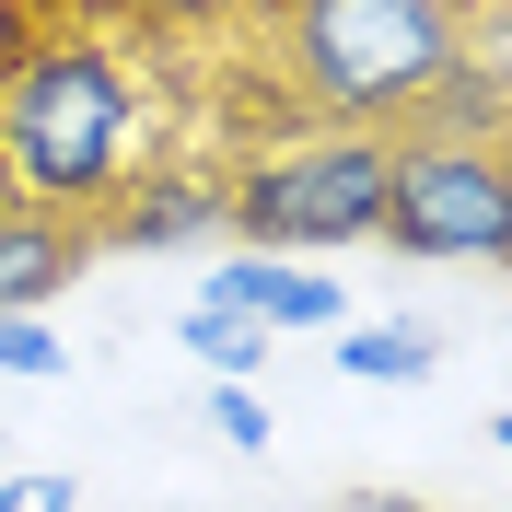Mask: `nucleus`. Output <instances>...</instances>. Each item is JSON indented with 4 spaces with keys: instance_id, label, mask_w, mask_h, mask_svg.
I'll return each mask as SVG.
<instances>
[{
    "instance_id": "1",
    "label": "nucleus",
    "mask_w": 512,
    "mask_h": 512,
    "mask_svg": "<svg viewBox=\"0 0 512 512\" xmlns=\"http://www.w3.org/2000/svg\"><path fill=\"white\" fill-rule=\"evenodd\" d=\"M140 140H152V105H140L128 59L94 35H59L0 94V187L24 210H105L128 187Z\"/></svg>"
},
{
    "instance_id": "2",
    "label": "nucleus",
    "mask_w": 512,
    "mask_h": 512,
    "mask_svg": "<svg viewBox=\"0 0 512 512\" xmlns=\"http://www.w3.org/2000/svg\"><path fill=\"white\" fill-rule=\"evenodd\" d=\"M454 47V0H280V70L326 128H396Z\"/></svg>"
},
{
    "instance_id": "3",
    "label": "nucleus",
    "mask_w": 512,
    "mask_h": 512,
    "mask_svg": "<svg viewBox=\"0 0 512 512\" xmlns=\"http://www.w3.org/2000/svg\"><path fill=\"white\" fill-rule=\"evenodd\" d=\"M384 175H396V140L384 128H315V140H280L256 152L222 187V222L256 233V256H338L384 233Z\"/></svg>"
},
{
    "instance_id": "4",
    "label": "nucleus",
    "mask_w": 512,
    "mask_h": 512,
    "mask_svg": "<svg viewBox=\"0 0 512 512\" xmlns=\"http://www.w3.org/2000/svg\"><path fill=\"white\" fill-rule=\"evenodd\" d=\"M373 245L419 268H512V140H396Z\"/></svg>"
},
{
    "instance_id": "5",
    "label": "nucleus",
    "mask_w": 512,
    "mask_h": 512,
    "mask_svg": "<svg viewBox=\"0 0 512 512\" xmlns=\"http://www.w3.org/2000/svg\"><path fill=\"white\" fill-rule=\"evenodd\" d=\"M222 163H187V152H163V163H128V187L105 198V245H128V256H175V245H198V233L222 222Z\"/></svg>"
},
{
    "instance_id": "6",
    "label": "nucleus",
    "mask_w": 512,
    "mask_h": 512,
    "mask_svg": "<svg viewBox=\"0 0 512 512\" xmlns=\"http://www.w3.org/2000/svg\"><path fill=\"white\" fill-rule=\"evenodd\" d=\"M512 128V70L489 59V47H454L431 82H419V105L396 117V140H501Z\"/></svg>"
},
{
    "instance_id": "7",
    "label": "nucleus",
    "mask_w": 512,
    "mask_h": 512,
    "mask_svg": "<svg viewBox=\"0 0 512 512\" xmlns=\"http://www.w3.org/2000/svg\"><path fill=\"white\" fill-rule=\"evenodd\" d=\"M70 280H82V222L0 198V315H35V303H59Z\"/></svg>"
},
{
    "instance_id": "8",
    "label": "nucleus",
    "mask_w": 512,
    "mask_h": 512,
    "mask_svg": "<svg viewBox=\"0 0 512 512\" xmlns=\"http://www.w3.org/2000/svg\"><path fill=\"white\" fill-rule=\"evenodd\" d=\"M198 291H222V303H245V315H268V326H338L350 315V291L326 280V268H303V256H222Z\"/></svg>"
},
{
    "instance_id": "9",
    "label": "nucleus",
    "mask_w": 512,
    "mask_h": 512,
    "mask_svg": "<svg viewBox=\"0 0 512 512\" xmlns=\"http://www.w3.org/2000/svg\"><path fill=\"white\" fill-rule=\"evenodd\" d=\"M198 350V373L210 384H256V361H268V315H245V303H222V291H198V315L175 326Z\"/></svg>"
},
{
    "instance_id": "10",
    "label": "nucleus",
    "mask_w": 512,
    "mask_h": 512,
    "mask_svg": "<svg viewBox=\"0 0 512 512\" xmlns=\"http://www.w3.org/2000/svg\"><path fill=\"white\" fill-rule=\"evenodd\" d=\"M338 373H350V384H431V373H443V338L408 326V315L350 326V338H338Z\"/></svg>"
},
{
    "instance_id": "11",
    "label": "nucleus",
    "mask_w": 512,
    "mask_h": 512,
    "mask_svg": "<svg viewBox=\"0 0 512 512\" xmlns=\"http://www.w3.org/2000/svg\"><path fill=\"white\" fill-rule=\"evenodd\" d=\"M59 326H35V315H0V373H24V384H47V373H59Z\"/></svg>"
},
{
    "instance_id": "12",
    "label": "nucleus",
    "mask_w": 512,
    "mask_h": 512,
    "mask_svg": "<svg viewBox=\"0 0 512 512\" xmlns=\"http://www.w3.org/2000/svg\"><path fill=\"white\" fill-rule=\"evenodd\" d=\"M198 419H210L233 454H268V408H256V384H210V408H198Z\"/></svg>"
},
{
    "instance_id": "13",
    "label": "nucleus",
    "mask_w": 512,
    "mask_h": 512,
    "mask_svg": "<svg viewBox=\"0 0 512 512\" xmlns=\"http://www.w3.org/2000/svg\"><path fill=\"white\" fill-rule=\"evenodd\" d=\"M0 512H82V478H59V466H24V478H0Z\"/></svg>"
},
{
    "instance_id": "14",
    "label": "nucleus",
    "mask_w": 512,
    "mask_h": 512,
    "mask_svg": "<svg viewBox=\"0 0 512 512\" xmlns=\"http://www.w3.org/2000/svg\"><path fill=\"white\" fill-rule=\"evenodd\" d=\"M326 512H431V501H396V489H350V501H326Z\"/></svg>"
},
{
    "instance_id": "15",
    "label": "nucleus",
    "mask_w": 512,
    "mask_h": 512,
    "mask_svg": "<svg viewBox=\"0 0 512 512\" xmlns=\"http://www.w3.org/2000/svg\"><path fill=\"white\" fill-rule=\"evenodd\" d=\"M489 443H501V454H512V408H501V419H489Z\"/></svg>"
},
{
    "instance_id": "16",
    "label": "nucleus",
    "mask_w": 512,
    "mask_h": 512,
    "mask_svg": "<svg viewBox=\"0 0 512 512\" xmlns=\"http://www.w3.org/2000/svg\"><path fill=\"white\" fill-rule=\"evenodd\" d=\"M0 24H12V0H0Z\"/></svg>"
}]
</instances>
